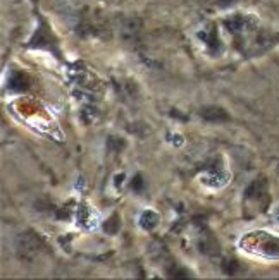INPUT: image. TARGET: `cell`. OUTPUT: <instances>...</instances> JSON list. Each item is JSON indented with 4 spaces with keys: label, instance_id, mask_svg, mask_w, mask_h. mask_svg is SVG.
<instances>
[{
    "label": "cell",
    "instance_id": "cell-3",
    "mask_svg": "<svg viewBox=\"0 0 279 280\" xmlns=\"http://www.w3.org/2000/svg\"><path fill=\"white\" fill-rule=\"evenodd\" d=\"M76 220H78V224H80L81 227H85V229L95 227V218H93V213H91V210L86 208V206H78Z\"/></svg>",
    "mask_w": 279,
    "mask_h": 280
},
{
    "label": "cell",
    "instance_id": "cell-2",
    "mask_svg": "<svg viewBox=\"0 0 279 280\" xmlns=\"http://www.w3.org/2000/svg\"><path fill=\"white\" fill-rule=\"evenodd\" d=\"M28 88H29L28 77L24 76L23 72H14L11 76V79H9V90L16 91V93H23V91H26Z\"/></svg>",
    "mask_w": 279,
    "mask_h": 280
},
{
    "label": "cell",
    "instance_id": "cell-4",
    "mask_svg": "<svg viewBox=\"0 0 279 280\" xmlns=\"http://www.w3.org/2000/svg\"><path fill=\"white\" fill-rule=\"evenodd\" d=\"M228 174L222 170H212L210 174L205 177V183H207L209 186H212V188H221V186H224L228 183Z\"/></svg>",
    "mask_w": 279,
    "mask_h": 280
},
{
    "label": "cell",
    "instance_id": "cell-1",
    "mask_svg": "<svg viewBox=\"0 0 279 280\" xmlns=\"http://www.w3.org/2000/svg\"><path fill=\"white\" fill-rule=\"evenodd\" d=\"M200 117L209 122H224L229 119L228 112L221 109V107H203L200 110Z\"/></svg>",
    "mask_w": 279,
    "mask_h": 280
},
{
    "label": "cell",
    "instance_id": "cell-9",
    "mask_svg": "<svg viewBox=\"0 0 279 280\" xmlns=\"http://www.w3.org/2000/svg\"><path fill=\"white\" fill-rule=\"evenodd\" d=\"M131 188H133L136 193H140L141 188H143V179H141V175H135L133 183H131Z\"/></svg>",
    "mask_w": 279,
    "mask_h": 280
},
{
    "label": "cell",
    "instance_id": "cell-6",
    "mask_svg": "<svg viewBox=\"0 0 279 280\" xmlns=\"http://www.w3.org/2000/svg\"><path fill=\"white\" fill-rule=\"evenodd\" d=\"M222 270H224V273H228V275H234V273H238L239 265H238V262H236V259H234V258L224 259V263H222Z\"/></svg>",
    "mask_w": 279,
    "mask_h": 280
},
{
    "label": "cell",
    "instance_id": "cell-5",
    "mask_svg": "<svg viewBox=\"0 0 279 280\" xmlns=\"http://www.w3.org/2000/svg\"><path fill=\"white\" fill-rule=\"evenodd\" d=\"M157 222H159L157 213L152 212V210H146V212L141 213V217H140V225H141V229H145V230H152L155 225H157Z\"/></svg>",
    "mask_w": 279,
    "mask_h": 280
},
{
    "label": "cell",
    "instance_id": "cell-7",
    "mask_svg": "<svg viewBox=\"0 0 279 280\" xmlns=\"http://www.w3.org/2000/svg\"><path fill=\"white\" fill-rule=\"evenodd\" d=\"M119 225H121L119 217H117V215H112V217L105 222L104 229H105V232H109V234H116L117 230H119Z\"/></svg>",
    "mask_w": 279,
    "mask_h": 280
},
{
    "label": "cell",
    "instance_id": "cell-8",
    "mask_svg": "<svg viewBox=\"0 0 279 280\" xmlns=\"http://www.w3.org/2000/svg\"><path fill=\"white\" fill-rule=\"evenodd\" d=\"M81 117H83V121L86 122V124H90V122H93L97 119V110H95V107H86V109H83L81 110Z\"/></svg>",
    "mask_w": 279,
    "mask_h": 280
}]
</instances>
